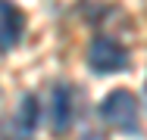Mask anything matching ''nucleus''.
<instances>
[{
  "instance_id": "20e7f679",
  "label": "nucleus",
  "mask_w": 147,
  "mask_h": 140,
  "mask_svg": "<svg viewBox=\"0 0 147 140\" xmlns=\"http://www.w3.org/2000/svg\"><path fill=\"white\" fill-rule=\"evenodd\" d=\"M72 112H75V106H72V90L66 84H57L53 93H50V125H53L57 134H66L69 131Z\"/></svg>"
},
{
  "instance_id": "39448f33",
  "label": "nucleus",
  "mask_w": 147,
  "mask_h": 140,
  "mask_svg": "<svg viewBox=\"0 0 147 140\" xmlns=\"http://www.w3.org/2000/svg\"><path fill=\"white\" fill-rule=\"evenodd\" d=\"M19 131L22 134H31L34 131V125H38V100L31 97V93H25L22 97V103H19Z\"/></svg>"
},
{
  "instance_id": "7ed1b4c3",
  "label": "nucleus",
  "mask_w": 147,
  "mask_h": 140,
  "mask_svg": "<svg viewBox=\"0 0 147 140\" xmlns=\"http://www.w3.org/2000/svg\"><path fill=\"white\" fill-rule=\"evenodd\" d=\"M25 31V16L16 3L0 0V50H13Z\"/></svg>"
},
{
  "instance_id": "f03ea898",
  "label": "nucleus",
  "mask_w": 147,
  "mask_h": 140,
  "mask_svg": "<svg viewBox=\"0 0 147 140\" xmlns=\"http://www.w3.org/2000/svg\"><path fill=\"white\" fill-rule=\"evenodd\" d=\"M88 65L97 75H116L128 65V50L113 37H97L88 50Z\"/></svg>"
},
{
  "instance_id": "f257e3e1",
  "label": "nucleus",
  "mask_w": 147,
  "mask_h": 140,
  "mask_svg": "<svg viewBox=\"0 0 147 140\" xmlns=\"http://www.w3.org/2000/svg\"><path fill=\"white\" fill-rule=\"evenodd\" d=\"M100 118L107 125H113L116 131H122V134H138L141 131V125H138V100L125 87H119V90L107 93L100 100Z\"/></svg>"
}]
</instances>
